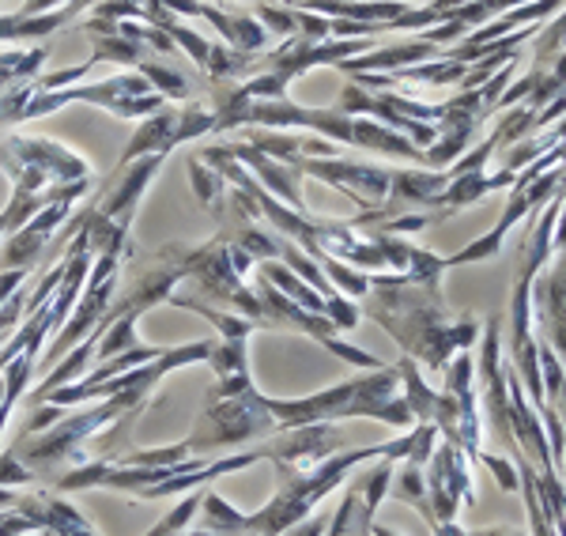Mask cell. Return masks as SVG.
<instances>
[{"label":"cell","mask_w":566,"mask_h":536,"mask_svg":"<svg viewBox=\"0 0 566 536\" xmlns=\"http://www.w3.org/2000/svg\"><path fill=\"white\" fill-rule=\"evenodd\" d=\"M50 57L45 50H27V53H15V50H8V53H0V87H8V84H15V80H23L31 76V72H39L42 69V61Z\"/></svg>","instance_id":"ffe728a7"},{"label":"cell","mask_w":566,"mask_h":536,"mask_svg":"<svg viewBox=\"0 0 566 536\" xmlns=\"http://www.w3.org/2000/svg\"><path fill=\"white\" fill-rule=\"evenodd\" d=\"M431 423L438 439L461 450L464 458H480L483 453V416L476 397V359L461 356L446 362V389L434 397Z\"/></svg>","instance_id":"52a82bcc"},{"label":"cell","mask_w":566,"mask_h":536,"mask_svg":"<svg viewBox=\"0 0 566 536\" xmlns=\"http://www.w3.org/2000/svg\"><path fill=\"white\" fill-rule=\"evenodd\" d=\"M559 162H563V148L555 144L547 156H541L536 162H528L522 167V178L510 181V204L506 212L499 216V223L491 227L483 239L469 242L461 253H453V258H446V269H458V265H476V261H488L495 258L502 250V239H506V231L514 227L517 220H525L533 208H544L552 197L563 193V175H559Z\"/></svg>","instance_id":"8992f818"},{"label":"cell","mask_w":566,"mask_h":536,"mask_svg":"<svg viewBox=\"0 0 566 536\" xmlns=\"http://www.w3.org/2000/svg\"><path fill=\"white\" fill-rule=\"evenodd\" d=\"M15 511L31 517L39 533H50V536H95L87 517L57 492H42V487H39V492H27V495L15 498Z\"/></svg>","instance_id":"4fadbf2b"},{"label":"cell","mask_w":566,"mask_h":536,"mask_svg":"<svg viewBox=\"0 0 566 536\" xmlns=\"http://www.w3.org/2000/svg\"><path fill=\"white\" fill-rule=\"evenodd\" d=\"M563 284H566V272L563 265L552 269V276L533 280V295H536V317L544 325V340L552 344L555 351L563 356L566 348V317H563Z\"/></svg>","instance_id":"9a60e30c"},{"label":"cell","mask_w":566,"mask_h":536,"mask_svg":"<svg viewBox=\"0 0 566 536\" xmlns=\"http://www.w3.org/2000/svg\"><path fill=\"white\" fill-rule=\"evenodd\" d=\"M412 442H416V431L408 427V431L392 442H381V446H367V450H340L310 469L276 465V495H272L258 514H242L239 533L242 536H283L295 522L310 517V511H314L322 498L333 495L340 484H348V476L359 465H367L374 458L405 461Z\"/></svg>","instance_id":"3957f363"},{"label":"cell","mask_w":566,"mask_h":536,"mask_svg":"<svg viewBox=\"0 0 566 536\" xmlns=\"http://www.w3.org/2000/svg\"><path fill=\"white\" fill-rule=\"evenodd\" d=\"M386 495L397 498V503H405V506H416V511L423 514V522L431 525V503H427L423 465H416V461H405V465H400V461H397Z\"/></svg>","instance_id":"2e32d148"},{"label":"cell","mask_w":566,"mask_h":536,"mask_svg":"<svg viewBox=\"0 0 566 536\" xmlns=\"http://www.w3.org/2000/svg\"><path fill=\"white\" fill-rule=\"evenodd\" d=\"M189 181H193V189H197V197L205 204H212L219 193H223V178L216 175V170H208L200 159H189Z\"/></svg>","instance_id":"44dd1931"},{"label":"cell","mask_w":566,"mask_h":536,"mask_svg":"<svg viewBox=\"0 0 566 536\" xmlns=\"http://www.w3.org/2000/svg\"><path fill=\"white\" fill-rule=\"evenodd\" d=\"M423 484H427V503H431V529L438 525L458 522L461 503L472 506L476 492H472V476L464 465V453L453 450L450 442H434L431 458L423 465Z\"/></svg>","instance_id":"8fae6325"},{"label":"cell","mask_w":566,"mask_h":536,"mask_svg":"<svg viewBox=\"0 0 566 536\" xmlns=\"http://www.w3.org/2000/svg\"><path fill=\"white\" fill-rule=\"evenodd\" d=\"M200 498H205V487H197V492H189L181 503L175 506L170 514H163L159 517V525H151L148 533L144 536H181L189 529V522L197 517V511H200Z\"/></svg>","instance_id":"d6986e66"},{"label":"cell","mask_w":566,"mask_h":536,"mask_svg":"<svg viewBox=\"0 0 566 536\" xmlns=\"http://www.w3.org/2000/svg\"><path fill=\"white\" fill-rule=\"evenodd\" d=\"M31 480V469H23L12 450H0V487H23Z\"/></svg>","instance_id":"7402d4cb"},{"label":"cell","mask_w":566,"mask_h":536,"mask_svg":"<svg viewBox=\"0 0 566 536\" xmlns=\"http://www.w3.org/2000/svg\"><path fill=\"white\" fill-rule=\"evenodd\" d=\"M269 434H276V420H272L258 386H245L239 393H227V397L208 389L205 412H200L197 427L181 442H186L189 458H205L212 450H231L242 446V442L269 439Z\"/></svg>","instance_id":"5b68a950"},{"label":"cell","mask_w":566,"mask_h":536,"mask_svg":"<svg viewBox=\"0 0 566 536\" xmlns=\"http://www.w3.org/2000/svg\"><path fill=\"white\" fill-rule=\"evenodd\" d=\"M325 525H328V514H310L303 522H295L283 536H325Z\"/></svg>","instance_id":"cb8c5ba5"},{"label":"cell","mask_w":566,"mask_h":536,"mask_svg":"<svg viewBox=\"0 0 566 536\" xmlns=\"http://www.w3.org/2000/svg\"><path fill=\"white\" fill-rule=\"evenodd\" d=\"M348 446L340 423H306V427H287V431L269 434V442H261L264 461L272 465H298L310 469L317 461L333 458Z\"/></svg>","instance_id":"7c38bea8"},{"label":"cell","mask_w":566,"mask_h":536,"mask_svg":"<svg viewBox=\"0 0 566 536\" xmlns=\"http://www.w3.org/2000/svg\"><path fill=\"white\" fill-rule=\"evenodd\" d=\"M434 536H464V529L458 522H450V525H438V529H431Z\"/></svg>","instance_id":"d4e9b609"},{"label":"cell","mask_w":566,"mask_h":536,"mask_svg":"<svg viewBox=\"0 0 566 536\" xmlns=\"http://www.w3.org/2000/svg\"><path fill=\"white\" fill-rule=\"evenodd\" d=\"M258 461H264L261 446L258 450H242V453H231V458H219V461H208L205 469L197 472H186V476H170V480H159V484H148L140 487L133 498H140V503H159V498H175V495H189L197 492V487H208L212 480L219 476H231V472H242L250 465H258Z\"/></svg>","instance_id":"5bb4252c"},{"label":"cell","mask_w":566,"mask_h":536,"mask_svg":"<svg viewBox=\"0 0 566 536\" xmlns=\"http://www.w3.org/2000/svg\"><path fill=\"white\" fill-rule=\"evenodd\" d=\"M464 536H506V529H476V533H464Z\"/></svg>","instance_id":"484cf974"},{"label":"cell","mask_w":566,"mask_h":536,"mask_svg":"<svg viewBox=\"0 0 566 536\" xmlns=\"http://www.w3.org/2000/svg\"><path fill=\"white\" fill-rule=\"evenodd\" d=\"M208 367L216 370V381H231L250 375V336H234V340H216Z\"/></svg>","instance_id":"ac0fdd59"},{"label":"cell","mask_w":566,"mask_h":536,"mask_svg":"<svg viewBox=\"0 0 566 536\" xmlns=\"http://www.w3.org/2000/svg\"><path fill=\"white\" fill-rule=\"evenodd\" d=\"M370 536H397V533L386 529V525H370Z\"/></svg>","instance_id":"4316f807"},{"label":"cell","mask_w":566,"mask_h":536,"mask_svg":"<svg viewBox=\"0 0 566 536\" xmlns=\"http://www.w3.org/2000/svg\"><path fill=\"white\" fill-rule=\"evenodd\" d=\"M117 265H122V258H117V253H98V261H91L84 291H80L69 322L61 325V333L53 336V344L45 348V356L39 359V367H34V370H50L53 362H61V359H65V351L76 348V344L84 340V336L95 329L98 322H103L109 303L117 298V272H122Z\"/></svg>","instance_id":"9c48e42d"},{"label":"cell","mask_w":566,"mask_h":536,"mask_svg":"<svg viewBox=\"0 0 566 536\" xmlns=\"http://www.w3.org/2000/svg\"><path fill=\"white\" fill-rule=\"evenodd\" d=\"M367 303H363V317L378 322L392 340L400 344L408 359L419 367L446 370L453 351H464L476 344L480 322L469 314H450L442 298V287H423L408 280L405 272H378L370 276Z\"/></svg>","instance_id":"7a4b0ae2"},{"label":"cell","mask_w":566,"mask_h":536,"mask_svg":"<svg viewBox=\"0 0 566 536\" xmlns=\"http://www.w3.org/2000/svg\"><path fill=\"white\" fill-rule=\"evenodd\" d=\"M510 461H514L517 469V492H522L525 498V514H528V536H563L559 529H555L552 522H547L541 498H536V469L528 465V461L522 458V453H510Z\"/></svg>","instance_id":"e0dca14e"},{"label":"cell","mask_w":566,"mask_h":536,"mask_svg":"<svg viewBox=\"0 0 566 536\" xmlns=\"http://www.w3.org/2000/svg\"><path fill=\"white\" fill-rule=\"evenodd\" d=\"M480 465H488L491 472H495V480H499V487L502 492H517V469H514V461L510 458H499V453H480Z\"/></svg>","instance_id":"603a6c76"},{"label":"cell","mask_w":566,"mask_h":536,"mask_svg":"<svg viewBox=\"0 0 566 536\" xmlns=\"http://www.w3.org/2000/svg\"><path fill=\"white\" fill-rule=\"evenodd\" d=\"M400 389L397 367H378L363 370L359 378H348L340 386H328L322 393L310 397H291V401H276L264 397L276 431L287 427H306V423H340V420H381L389 427H416V416L408 408Z\"/></svg>","instance_id":"277c9868"},{"label":"cell","mask_w":566,"mask_h":536,"mask_svg":"<svg viewBox=\"0 0 566 536\" xmlns=\"http://www.w3.org/2000/svg\"><path fill=\"white\" fill-rule=\"evenodd\" d=\"M212 344L216 340H193V344H181V348H167L155 359L148 378H140L136 386L122 389V393H114V397H103V401L84 408V412H65L57 423L45 427L39 434H23L12 446V453L20 458L23 469H31V476H50V480L65 465L69 469L84 465V461H91L87 442L95 439V434H103L106 427H114L117 420H125V416H140L144 408H148L151 393L159 389V381L181 367L208 362Z\"/></svg>","instance_id":"6da1fadb"},{"label":"cell","mask_w":566,"mask_h":536,"mask_svg":"<svg viewBox=\"0 0 566 536\" xmlns=\"http://www.w3.org/2000/svg\"><path fill=\"white\" fill-rule=\"evenodd\" d=\"M69 103H95L114 117H148L155 111H163V95L140 76V72H122V76L103 80V84L57 87V91L31 95V103H27V117H45V114L61 111V106H69Z\"/></svg>","instance_id":"ba28073f"},{"label":"cell","mask_w":566,"mask_h":536,"mask_svg":"<svg viewBox=\"0 0 566 536\" xmlns=\"http://www.w3.org/2000/svg\"><path fill=\"white\" fill-rule=\"evenodd\" d=\"M0 170L15 181H27V186L45 189L53 186H69V181H84L91 178V167L76 151L61 148L53 140H31V136H15V140H4L0 148Z\"/></svg>","instance_id":"30bf717a"},{"label":"cell","mask_w":566,"mask_h":536,"mask_svg":"<svg viewBox=\"0 0 566 536\" xmlns=\"http://www.w3.org/2000/svg\"><path fill=\"white\" fill-rule=\"evenodd\" d=\"M359 536H370V529H363V533H359Z\"/></svg>","instance_id":"83f0119b"}]
</instances>
